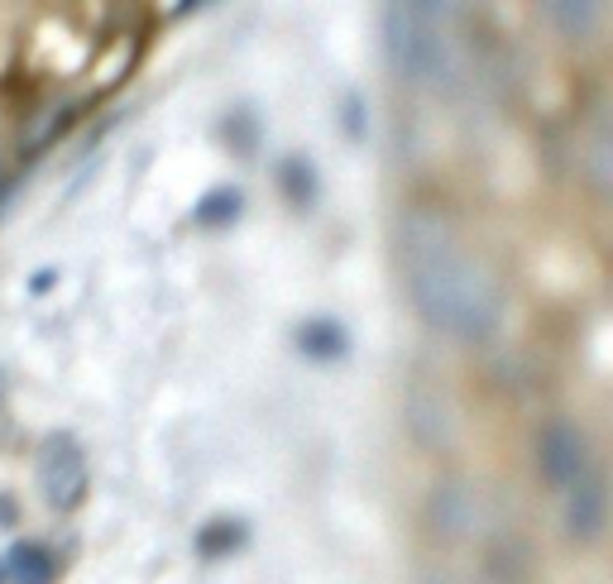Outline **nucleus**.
Instances as JSON below:
<instances>
[{
	"mask_svg": "<svg viewBox=\"0 0 613 584\" xmlns=\"http://www.w3.org/2000/svg\"><path fill=\"white\" fill-rule=\"evenodd\" d=\"M403 283L422 321L461 340H485L503 321V292L446 226L407 221L399 235Z\"/></svg>",
	"mask_w": 613,
	"mask_h": 584,
	"instance_id": "obj_1",
	"label": "nucleus"
},
{
	"mask_svg": "<svg viewBox=\"0 0 613 584\" xmlns=\"http://www.w3.org/2000/svg\"><path fill=\"white\" fill-rule=\"evenodd\" d=\"M437 5H389L383 10V48L403 77H437L441 34L431 29Z\"/></svg>",
	"mask_w": 613,
	"mask_h": 584,
	"instance_id": "obj_2",
	"label": "nucleus"
},
{
	"mask_svg": "<svg viewBox=\"0 0 613 584\" xmlns=\"http://www.w3.org/2000/svg\"><path fill=\"white\" fill-rule=\"evenodd\" d=\"M39 489H44V503L53 508V513H72V508L82 503V494H87V455H82V446L72 431L44 436Z\"/></svg>",
	"mask_w": 613,
	"mask_h": 584,
	"instance_id": "obj_3",
	"label": "nucleus"
},
{
	"mask_svg": "<svg viewBox=\"0 0 613 584\" xmlns=\"http://www.w3.org/2000/svg\"><path fill=\"white\" fill-rule=\"evenodd\" d=\"M537 460H542L547 484L561 494L580 489V484L594 474L590 436H585V427H575V422H551V427L542 431V441H537Z\"/></svg>",
	"mask_w": 613,
	"mask_h": 584,
	"instance_id": "obj_4",
	"label": "nucleus"
},
{
	"mask_svg": "<svg viewBox=\"0 0 613 584\" xmlns=\"http://www.w3.org/2000/svg\"><path fill=\"white\" fill-rule=\"evenodd\" d=\"M599 527H604V484H599V474H590L580 489L566 494V532L580 542H594Z\"/></svg>",
	"mask_w": 613,
	"mask_h": 584,
	"instance_id": "obj_5",
	"label": "nucleus"
},
{
	"mask_svg": "<svg viewBox=\"0 0 613 584\" xmlns=\"http://www.w3.org/2000/svg\"><path fill=\"white\" fill-rule=\"evenodd\" d=\"M0 575L10 584H53V551L39 542H15L5 551V561H0Z\"/></svg>",
	"mask_w": 613,
	"mask_h": 584,
	"instance_id": "obj_6",
	"label": "nucleus"
},
{
	"mask_svg": "<svg viewBox=\"0 0 613 584\" xmlns=\"http://www.w3.org/2000/svg\"><path fill=\"white\" fill-rule=\"evenodd\" d=\"M297 350H303L307 360H341L345 350H351V336H345L341 321L317 316V321H307L303 331H297Z\"/></svg>",
	"mask_w": 613,
	"mask_h": 584,
	"instance_id": "obj_7",
	"label": "nucleus"
},
{
	"mask_svg": "<svg viewBox=\"0 0 613 584\" xmlns=\"http://www.w3.org/2000/svg\"><path fill=\"white\" fill-rule=\"evenodd\" d=\"M240 211H245V197H240V187H211L207 197L197 202L192 221H197L201 230H221V226H231Z\"/></svg>",
	"mask_w": 613,
	"mask_h": 584,
	"instance_id": "obj_8",
	"label": "nucleus"
},
{
	"mask_svg": "<svg viewBox=\"0 0 613 584\" xmlns=\"http://www.w3.org/2000/svg\"><path fill=\"white\" fill-rule=\"evenodd\" d=\"M547 15L556 20L561 34H571V39H590L604 10H599L594 0H556V5H547Z\"/></svg>",
	"mask_w": 613,
	"mask_h": 584,
	"instance_id": "obj_9",
	"label": "nucleus"
},
{
	"mask_svg": "<svg viewBox=\"0 0 613 584\" xmlns=\"http://www.w3.org/2000/svg\"><path fill=\"white\" fill-rule=\"evenodd\" d=\"M235 546H245V527H240V522H207V527L197 532V551L207 556V561L235 551Z\"/></svg>",
	"mask_w": 613,
	"mask_h": 584,
	"instance_id": "obj_10",
	"label": "nucleus"
},
{
	"mask_svg": "<svg viewBox=\"0 0 613 584\" xmlns=\"http://www.w3.org/2000/svg\"><path fill=\"white\" fill-rule=\"evenodd\" d=\"M279 178H283V192L293 206H307L311 197H317V173H311L307 158H287V163L279 168Z\"/></svg>",
	"mask_w": 613,
	"mask_h": 584,
	"instance_id": "obj_11",
	"label": "nucleus"
},
{
	"mask_svg": "<svg viewBox=\"0 0 613 584\" xmlns=\"http://www.w3.org/2000/svg\"><path fill=\"white\" fill-rule=\"evenodd\" d=\"M0 584H5V575H0Z\"/></svg>",
	"mask_w": 613,
	"mask_h": 584,
	"instance_id": "obj_12",
	"label": "nucleus"
}]
</instances>
